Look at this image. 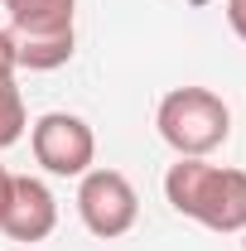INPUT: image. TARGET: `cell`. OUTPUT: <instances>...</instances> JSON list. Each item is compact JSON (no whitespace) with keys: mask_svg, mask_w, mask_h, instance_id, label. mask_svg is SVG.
I'll return each mask as SVG.
<instances>
[{"mask_svg":"<svg viewBox=\"0 0 246 251\" xmlns=\"http://www.w3.org/2000/svg\"><path fill=\"white\" fill-rule=\"evenodd\" d=\"M10 15L15 39H44V34L77 29V0H0Z\"/></svg>","mask_w":246,"mask_h":251,"instance_id":"cell-6","label":"cell"},{"mask_svg":"<svg viewBox=\"0 0 246 251\" xmlns=\"http://www.w3.org/2000/svg\"><path fill=\"white\" fill-rule=\"evenodd\" d=\"M29 130V111H25V92L15 82H0V150L20 145V135Z\"/></svg>","mask_w":246,"mask_h":251,"instance_id":"cell-8","label":"cell"},{"mask_svg":"<svg viewBox=\"0 0 246 251\" xmlns=\"http://www.w3.org/2000/svg\"><path fill=\"white\" fill-rule=\"evenodd\" d=\"M10 188H15V174L0 164V222H5V208H10Z\"/></svg>","mask_w":246,"mask_h":251,"instance_id":"cell-11","label":"cell"},{"mask_svg":"<svg viewBox=\"0 0 246 251\" xmlns=\"http://www.w3.org/2000/svg\"><path fill=\"white\" fill-rule=\"evenodd\" d=\"M164 198L179 218L208 232H222V237L246 232V169L179 155V164H169L164 174Z\"/></svg>","mask_w":246,"mask_h":251,"instance_id":"cell-1","label":"cell"},{"mask_svg":"<svg viewBox=\"0 0 246 251\" xmlns=\"http://www.w3.org/2000/svg\"><path fill=\"white\" fill-rule=\"evenodd\" d=\"M73 49H77V29L73 34H44V39H15V58L20 68H29V73H53L63 63L73 58Z\"/></svg>","mask_w":246,"mask_h":251,"instance_id":"cell-7","label":"cell"},{"mask_svg":"<svg viewBox=\"0 0 246 251\" xmlns=\"http://www.w3.org/2000/svg\"><path fill=\"white\" fill-rule=\"evenodd\" d=\"M159 140L184 159H208L217 145H227L232 135V106L213 87H174L159 97Z\"/></svg>","mask_w":246,"mask_h":251,"instance_id":"cell-2","label":"cell"},{"mask_svg":"<svg viewBox=\"0 0 246 251\" xmlns=\"http://www.w3.org/2000/svg\"><path fill=\"white\" fill-rule=\"evenodd\" d=\"M53 227H58V198H53V188L44 184V179H34V174H15L10 208H5L0 232H5L10 242L34 247V242H44Z\"/></svg>","mask_w":246,"mask_h":251,"instance_id":"cell-5","label":"cell"},{"mask_svg":"<svg viewBox=\"0 0 246 251\" xmlns=\"http://www.w3.org/2000/svg\"><path fill=\"white\" fill-rule=\"evenodd\" d=\"M29 150L49 174L82 179L97 164V135H92V126L82 116H73V111H44L29 126Z\"/></svg>","mask_w":246,"mask_h":251,"instance_id":"cell-4","label":"cell"},{"mask_svg":"<svg viewBox=\"0 0 246 251\" xmlns=\"http://www.w3.org/2000/svg\"><path fill=\"white\" fill-rule=\"evenodd\" d=\"M15 68H20V58H15V34L0 29V82H15Z\"/></svg>","mask_w":246,"mask_h":251,"instance_id":"cell-9","label":"cell"},{"mask_svg":"<svg viewBox=\"0 0 246 251\" xmlns=\"http://www.w3.org/2000/svg\"><path fill=\"white\" fill-rule=\"evenodd\" d=\"M227 25H232V34L246 44V0H227Z\"/></svg>","mask_w":246,"mask_h":251,"instance_id":"cell-10","label":"cell"},{"mask_svg":"<svg viewBox=\"0 0 246 251\" xmlns=\"http://www.w3.org/2000/svg\"><path fill=\"white\" fill-rule=\"evenodd\" d=\"M77 218L82 227L101 237V242H116L125 237L135 218H140V198H135V184L125 179L121 169H87L77 179Z\"/></svg>","mask_w":246,"mask_h":251,"instance_id":"cell-3","label":"cell"}]
</instances>
